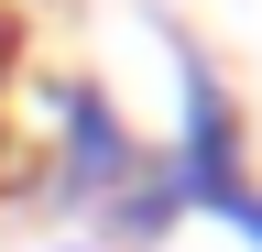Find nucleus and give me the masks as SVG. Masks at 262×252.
Listing matches in <instances>:
<instances>
[{
    "instance_id": "nucleus-1",
    "label": "nucleus",
    "mask_w": 262,
    "mask_h": 252,
    "mask_svg": "<svg viewBox=\"0 0 262 252\" xmlns=\"http://www.w3.org/2000/svg\"><path fill=\"white\" fill-rule=\"evenodd\" d=\"M164 55H175V143H164V165H175L186 208H219V219H241V208H251L241 110H229V88H219V66H208L196 44H164Z\"/></svg>"
},
{
    "instance_id": "nucleus-5",
    "label": "nucleus",
    "mask_w": 262,
    "mask_h": 252,
    "mask_svg": "<svg viewBox=\"0 0 262 252\" xmlns=\"http://www.w3.org/2000/svg\"><path fill=\"white\" fill-rule=\"evenodd\" d=\"M55 252H88V241H55Z\"/></svg>"
},
{
    "instance_id": "nucleus-3",
    "label": "nucleus",
    "mask_w": 262,
    "mask_h": 252,
    "mask_svg": "<svg viewBox=\"0 0 262 252\" xmlns=\"http://www.w3.org/2000/svg\"><path fill=\"white\" fill-rule=\"evenodd\" d=\"M175 219H186V186H175V165H164V143H153V153H142V176L98 208V241H110V252H153Z\"/></svg>"
},
{
    "instance_id": "nucleus-2",
    "label": "nucleus",
    "mask_w": 262,
    "mask_h": 252,
    "mask_svg": "<svg viewBox=\"0 0 262 252\" xmlns=\"http://www.w3.org/2000/svg\"><path fill=\"white\" fill-rule=\"evenodd\" d=\"M142 132L120 121V99L98 77H55V153H44V186H55V208H77V219H98L120 198L131 176H142Z\"/></svg>"
},
{
    "instance_id": "nucleus-4",
    "label": "nucleus",
    "mask_w": 262,
    "mask_h": 252,
    "mask_svg": "<svg viewBox=\"0 0 262 252\" xmlns=\"http://www.w3.org/2000/svg\"><path fill=\"white\" fill-rule=\"evenodd\" d=\"M11 66H22V22H11V0H0V99H11Z\"/></svg>"
}]
</instances>
